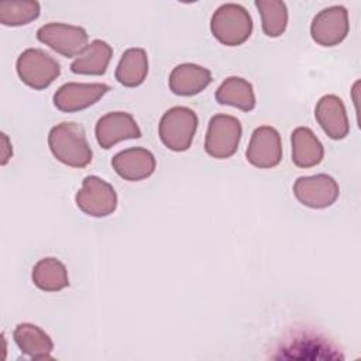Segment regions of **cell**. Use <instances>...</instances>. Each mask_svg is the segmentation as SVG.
<instances>
[{"mask_svg": "<svg viewBox=\"0 0 361 361\" xmlns=\"http://www.w3.org/2000/svg\"><path fill=\"white\" fill-rule=\"evenodd\" d=\"M48 145L52 155L68 166L85 168L92 162V148L85 128L78 123L63 121L54 126L48 134Z\"/></svg>", "mask_w": 361, "mask_h": 361, "instance_id": "cell-1", "label": "cell"}, {"mask_svg": "<svg viewBox=\"0 0 361 361\" xmlns=\"http://www.w3.org/2000/svg\"><path fill=\"white\" fill-rule=\"evenodd\" d=\"M210 30L214 38L223 45L237 47L250 38L252 32V18L241 4L226 3L213 13Z\"/></svg>", "mask_w": 361, "mask_h": 361, "instance_id": "cell-2", "label": "cell"}, {"mask_svg": "<svg viewBox=\"0 0 361 361\" xmlns=\"http://www.w3.org/2000/svg\"><path fill=\"white\" fill-rule=\"evenodd\" d=\"M197 123V116L192 109L185 106L171 107L161 117L159 138L168 149L183 152L192 145Z\"/></svg>", "mask_w": 361, "mask_h": 361, "instance_id": "cell-3", "label": "cell"}, {"mask_svg": "<svg viewBox=\"0 0 361 361\" xmlns=\"http://www.w3.org/2000/svg\"><path fill=\"white\" fill-rule=\"evenodd\" d=\"M17 73L23 83L34 90L48 87L61 73L59 63L39 48H27L16 62Z\"/></svg>", "mask_w": 361, "mask_h": 361, "instance_id": "cell-4", "label": "cell"}, {"mask_svg": "<svg viewBox=\"0 0 361 361\" xmlns=\"http://www.w3.org/2000/svg\"><path fill=\"white\" fill-rule=\"evenodd\" d=\"M243 127L237 117L230 114H216L210 118L206 138L204 151L217 159L233 157L241 140Z\"/></svg>", "mask_w": 361, "mask_h": 361, "instance_id": "cell-5", "label": "cell"}, {"mask_svg": "<svg viewBox=\"0 0 361 361\" xmlns=\"http://www.w3.org/2000/svg\"><path fill=\"white\" fill-rule=\"evenodd\" d=\"M76 206L87 216L106 217L117 207L114 188L99 176L89 175L83 179L80 190L75 196Z\"/></svg>", "mask_w": 361, "mask_h": 361, "instance_id": "cell-6", "label": "cell"}, {"mask_svg": "<svg viewBox=\"0 0 361 361\" xmlns=\"http://www.w3.org/2000/svg\"><path fill=\"white\" fill-rule=\"evenodd\" d=\"M37 38L55 52L72 58L82 54L87 47L89 35L85 28L65 23H48L38 28Z\"/></svg>", "mask_w": 361, "mask_h": 361, "instance_id": "cell-7", "label": "cell"}, {"mask_svg": "<svg viewBox=\"0 0 361 361\" xmlns=\"http://www.w3.org/2000/svg\"><path fill=\"white\" fill-rule=\"evenodd\" d=\"M293 195L307 207L324 209L331 206L340 195L337 180L327 173L300 176L293 183Z\"/></svg>", "mask_w": 361, "mask_h": 361, "instance_id": "cell-8", "label": "cell"}, {"mask_svg": "<svg viewBox=\"0 0 361 361\" xmlns=\"http://www.w3.org/2000/svg\"><path fill=\"white\" fill-rule=\"evenodd\" d=\"M348 11L343 6H331L319 11L310 24L313 41L322 47L338 45L348 34Z\"/></svg>", "mask_w": 361, "mask_h": 361, "instance_id": "cell-9", "label": "cell"}, {"mask_svg": "<svg viewBox=\"0 0 361 361\" xmlns=\"http://www.w3.org/2000/svg\"><path fill=\"white\" fill-rule=\"evenodd\" d=\"M247 161L261 169L276 166L282 159V142L276 128L271 126L257 127L245 151Z\"/></svg>", "mask_w": 361, "mask_h": 361, "instance_id": "cell-10", "label": "cell"}, {"mask_svg": "<svg viewBox=\"0 0 361 361\" xmlns=\"http://www.w3.org/2000/svg\"><path fill=\"white\" fill-rule=\"evenodd\" d=\"M110 86L106 83H76L68 82L54 93V106L63 113L85 110L99 102Z\"/></svg>", "mask_w": 361, "mask_h": 361, "instance_id": "cell-11", "label": "cell"}, {"mask_svg": "<svg viewBox=\"0 0 361 361\" xmlns=\"http://www.w3.org/2000/svg\"><path fill=\"white\" fill-rule=\"evenodd\" d=\"M94 135L97 144L109 149L120 141L140 138L141 130L130 113L110 111L97 120Z\"/></svg>", "mask_w": 361, "mask_h": 361, "instance_id": "cell-12", "label": "cell"}, {"mask_svg": "<svg viewBox=\"0 0 361 361\" xmlns=\"http://www.w3.org/2000/svg\"><path fill=\"white\" fill-rule=\"evenodd\" d=\"M111 166L120 178L138 182L154 173L157 162L152 152L147 148L133 147L117 152L111 158Z\"/></svg>", "mask_w": 361, "mask_h": 361, "instance_id": "cell-13", "label": "cell"}, {"mask_svg": "<svg viewBox=\"0 0 361 361\" xmlns=\"http://www.w3.org/2000/svg\"><path fill=\"white\" fill-rule=\"evenodd\" d=\"M314 117L323 131L331 140H343L350 131L348 117L343 100L336 94H326L319 99L314 107Z\"/></svg>", "mask_w": 361, "mask_h": 361, "instance_id": "cell-14", "label": "cell"}, {"mask_svg": "<svg viewBox=\"0 0 361 361\" xmlns=\"http://www.w3.org/2000/svg\"><path fill=\"white\" fill-rule=\"evenodd\" d=\"M210 83V71L196 63H180L175 66L168 79L169 89L178 96H195Z\"/></svg>", "mask_w": 361, "mask_h": 361, "instance_id": "cell-15", "label": "cell"}, {"mask_svg": "<svg viewBox=\"0 0 361 361\" xmlns=\"http://www.w3.org/2000/svg\"><path fill=\"white\" fill-rule=\"evenodd\" d=\"M13 338L20 351L32 360H48L54 350L51 337L32 323H20L16 326Z\"/></svg>", "mask_w": 361, "mask_h": 361, "instance_id": "cell-16", "label": "cell"}, {"mask_svg": "<svg viewBox=\"0 0 361 361\" xmlns=\"http://www.w3.org/2000/svg\"><path fill=\"white\" fill-rule=\"evenodd\" d=\"M324 157L323 144L307 127H298L292 131V162L299 168H312Z\"/></svg>", "mask_w": 361, "mask_h": 361, "instance_id": "cell-17", "label": "cell"}, {"mask_svg": "<svg viewBox=\"0 0 361 361\" xmlns=\"http://www.w3.org/2000/svg\"><path fill=\"white\" fill-rule=\"evenodd\" d=\"M113 56V48L102 39H93L71 63V71L78 75H103Z\"/></svg>", "mask_w": 361, "mask_h": 361, "instance_id": "cell-18", "label": "cell"}, {"mask_svg": "<svg viewBox=\"0 0 361 361\" xmlns=\"http://www.w3.org/2000/svg\"><path fill=\"white\" fill-rule=\"evenodd\" d=\"M148 73V56L142 48H128L116 68V79L126 87L140 86Z\"/></svg>", "mask_w": 361, "mask_h": 361, "instance_id": "cell-19", "label": "cell"}, {"mask_svg": "<svg viewBox=\"0 0 361 361\" xmlns=\"http://www.w3.org/2000/svg\"><path fill=\"white\" fill-rule=\"evenodd\" d=\"M216 100L220 104L233 106L243 111H251L255 107V94L252 85L238 76L227 78L217 87Z\"/></svg>", "mask_w": 361, "mask_h": 361, "instance_id": "cell-20", "label": "cell"}, {"mask_svg": "<svg viewBox=\"0 0 361 361\" xmlns=\"http://www.w3.org/2000/svg\"><path fill=\"white\" fill-rule=\"evenodd\" d=\"M31 278L34 285L45 292H58L69 285L65 265L54 257L39 259L32 268Z\"/></svg>", "mask_w": 361, "mask_h": 361, "instance_id": "cell-21", "label": "cell"}, {"mask_svg": "<svg viewBox=\"0 0 361 361\" xmlns=\"http://www.w3.org/2000/svg\"><path fill=\"white\" fill-rule=\"evenodd\" d=\"M255 7L261 14L262 31L265 35L275 38L285 32L288 25V8L279 0H255Z\"/></svg>", "mask_w": 361, "mask_h": 361, "instance_id": "cell-22", "label": "cell"}, {"mask_svg": "<svg viewBox=\"0 0 361 361\" xmlns=\"http://www.w3.org/2000/svg\"><path fill=\"white\" fill-rule=\"evenodd\" d=\"M39 16V3L34 0L25 1H1L0 23L8 27L25 25Z\"/></svg>", "mask_w": 361, "mask_h": 361, "instance_id": "cell-23", "label": "cell"}, {"mask_svg": "<svg viewBox=\"0 0 361 361\" xmlns=\"http://www.w3.org/2000/svg\"><path fill=\"white\" fill-rule=\"evenodd\" d=\"M1 138H3V142H4V152H3L1 164L6 165V164H7V152H6V151H8L10 154H13V149H11V147H10V144H8V138H7V135H6L4 133L1 134Z\"/></svg>", "mask_w": 361, "mask_h": 361, "instance_id": "cell-24", "label": "cell"}]
</instances>
